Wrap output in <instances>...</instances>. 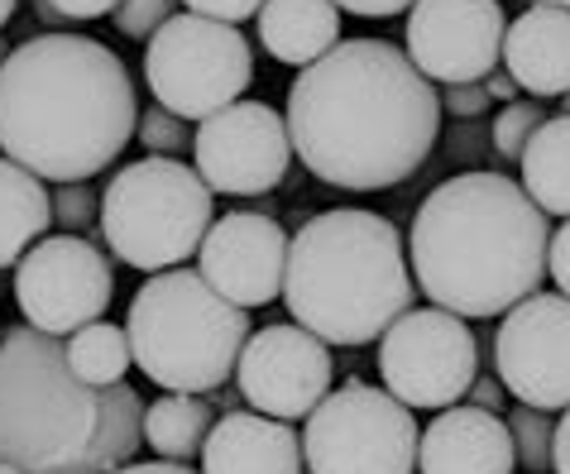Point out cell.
Returning <instances> with one entry per match:
<instances>
[{"label": "cell", "mask_w": 570, "mask_h": 474, "mask_svg": "<svg viewBox=\"0 0 570 474\" xmlns=\"http://www.w3.org/2000/svg\"><path fill=\"white\" fill-rule=\"evenodd\" d=\"M331 378H336L331 345L297 322H274L255 330L240 350V365H235L240 398L278 422L312 417L316 403L331 393Z\"/></svg>", "instance_id": "obj_14"}, {"label": "cell", "mask_w": 570, "mask_h": 474, "mask_svg": "<svg viewBox=\"0 0 570 474\" xmlns=\"http://www.w3.org/2000/svg\"><path fill=\"white\" fill-rule=\"evenodd\" d=\"M6 58H10V43H6V39H0V62H6Z\"/></svg>", "instance_id": "obj_42"}, {"label": "cell", "mask_w": 570, "mask_h": 474, "mask_svg": "<svg viewBox=\"0 0 570 474\" xmlns=\"http://www.w3.org/2000/svg\"><path fill=\"white\" fill-rule=\"evenodd\" d=\"M125 336L149 384L164 393H216L255 330L245 307L220 297L197 268H164L130 297Z\"/></svg>", "instance_id": "obj_6"}, {"label": "cell", "mask_w": 570, "mask_h": 474, "mask_svg": "<svg viewBox=\"0 0 570 474\" xmlns=\"http://www.w3.org/2000/svg\"><path fill=\"white\" fill-rule=\"evenodd\" d=\"M187 10L212 14V20H226V24H240L249 14L264 10V0H187Z\"/></svg>", "instance_id": "obj_31"}, {"label": "cell", "mask_w": 570, "mask_h": 474, "mask_svg": "<svg viewBox=\"0 0 570 474\" xmlns=\"http://www.w3.org/2000/svg\"><path fill=\"white\" fill-rule=\"evenodd\" d=\"M14 6H20V0H0V29L10 24V14H14Z\"/></svg>", "instance_id": "obj_41"}, {"label": "cell", "mask_w": 570, "mask_h": 474, "mask_svg": "<svg viewBox=\"0 0 570 474\" xmlns=\"http://www.w3.org/2000/svg\"><path fill=\"white\" fill-rule=\"evenodd\" d=\"M53 220L68 235H82V230H91L101 220V197L91 192L87 182H58V192H53Z\"/></svg>", "instance_id": "obj_28"}, {"label": "cell", "mask_w": 570, "mask_h": 474, "mask_svg": "<svg viewBox=\"0 0 570 474\" xmlns=\"http://www.w3.org/2000/svg\"><path fill=\"white\" fill-rule=\"evenodd\" d=\"M379 374L399 403L441 413L461 403L480 378V336L446 307H407L379 336Z\"/></svg>", "instance_id": "obj_10"}, {"label": "cell", "mask_w": 570, "mask_h": 474, "mask_svg": "<svg viewBox=\"0 0 570 474\" xmlns=\"http://www.w3.org/2000/svg\"><path fill=\"white\" fill-rule=\"evenodd\" d=\"M518 446L499 413L474 403L441 407L417 441V474H513Z\"/></svg>", "instance_id": "obj_17"}, {"label": "cell", "mask_w": 570, "mask_h": 474, "mask_svg": "<svg viewBox=\"0 0 570 474\" xmlns=\"http://www.w3.org/2000/svg\"><path fill=\"white\" fill-rule=\"evenodd\" d=\"M49 6H53L68 24H77V20H101V14H116L120 0H49Z\"/></svg>", "instance_id": "obj_33"}, {"label": "cell", "mask_w": 570, "mask_h": 474, "mask_svg": "<svg viewBox=\"0 0 570 474\" xmlns=\"http://www.w3.org/2000/svg\"><path fill=\"white\" fill-rule=\"evenodd\" d=\"M303 436L293 432V422L264 413L216 417L202 446V474H303Z\"/></svg>", "instance_id": "obj_19"}, {"label": "cell", "mask_w": 570, "mask_h": 474, "mask_svg": "<svg viewBox=\"0 0 570 474\" xmlns=\"http://www.w3.org/2000/svg\"><path fill=\"white\" fill-rule=\"evenodd\" d=\"M465 398L474 403V407H484V413H503V403H509V388H503V378H494V374H480L470 384V393Z\"/></svg>", "instance_id": "obj_34"}, {"label": "cell", "mask_w": 570, "mask_h": 474, "mask_svg": "<svg viewBox=\"0 0 570 474\" xmlns=\"http://www.w3.org/2000/svg\"><path fill=\"white\" fill-rule=\"evenodd\" d=\"M509 432H513V446H518V465L532 470V474H551V436H557L551 413L518 403L509 413Z\"/></svg>", "instance_id": "obj_25"}, {"label": "cell", "mask_w": 570, "mask_h": 474, "mask_svg": "<svg viewBox=\"0 0 570 474\" xmlns=\"http://www.w3.org/2000/svg\"><path fill=\"white\" fill-rule=\"evenodd\" d=\"M336 6L351 10V14H364V20H389V14L413 10L417 0H336Z\"/></svg>", "instance_id": "obj_35"}, {"label": "cell", "mask_w": 570, "mask_h": 474, "mask_svg": "<svg viewBox=\"0 0 570 474\" xmlns=\"http://www.w3.org/2000/svg\"><path fill=\"white\" fill-rule=\"evenodd\" d=\"M139 130L135 82L101 39L49 29L0 62V149L43 182H91Z\"/></svg>", "instance_id": "obj_2"}, {"label": "cell", "mask_w": 570, "mask_h": 474, "mask_svg": "<svg viewBox=\"0 0 570 474\" xmlns=\"http://www.w3.org/2000/svg\"><path fill=\"white\" fill-rule=\"evenodd\" d=\"M547 278H557V288L570 297V220H561V230L551 235V249H547Z\"/></svg>", "instance_id": "obj_32"}, {"label": "cell", "mask_w": 570, "mask_h": 474, "mask_svg": "<svg viewBox=\"0 0 570 474\" xmlns=\"http://www.w3.org/2000/svg\"><path fill=\"white\" fill-rule=\"evenodd\" d=\"M551 474H570V407L557 422V436H551Z\"/></svg>", "instance_id": "obj_36"}, {"label": "cell", "mask_w": 570, "mask_h": 474, "mask_svg": "<svg viewBox=\"0 0 570 474\" xmlns=\"http://www.w3.org/2000/svg\"><path fill=\"white\" fill-rule=\"evenodd\" d=\"M173 14H178V0H120V10L110 20L125 39H154Z\"/></svg>", "instance_id": "obj_29"}, {"label": "cell", "mask_w": 570, "mask_h": 474, "mask_svg": "<svg viewBox=\"0 0 570 474\" xmlns=\"http://www.w3.org/2000/svg\"><path fill=\"white\" fill-rule=\"evenodd\" d=\"M62 350H68V365L87 388H116V384H125V374L135 365L130 336H125V326H116V322H91L82 330H72Z\"/></svg>", "instance_id": "obj_24"}, {"label": "cell", "mask_w": 570, "mask_h": 474, "mask_svg": "<svg viewBox=\"0 0 570 474\" xmlns=\"http://www.w3.org/2000/svg\"><path fill=\"white\" fill-rule=\"evenodd\" d=\"M39 20H43V24H68V20H62V14L49 6V0H39Z\"/></svg>", "instance_id": "obj_40"}, {"label": "cell", "mask_w": 570, "mask_h": 474, "mask_svg": "<svg viewBox=\"0 0 570 474\" xmlns=\"http://www.w3.org/2000/svg\"><path fill=\"white\" fill-rule=\"evenodd\" d=\"M110 297H116V274H110L106 249L87 235H43L14 264V303L24 312V326L43 330V336L62 340L101 322Z\"/></svg>", "instance_id": "obj_11"}, {"label": "cell", "mask_w": 570, "mask_h": 474, "mask_svg": "<svg viewBox=\"0 0 570 474\" xmlns=\"http://www.w3.org/2000/svg\"><path fill=\"white\" fill-rule=\"evenodd\" d=\"M547 249V211L522 182L484 168L455 172L432 187L407 235L413 278L432 307L480 322L513 312L522 297L542 288Z\"/></svg>", "instance_id": "obj_3"}, {"label": "cell", "mask_w": 570, "mask_h": 474, "mask_svg": "<svg viewBox=\"0 0 570 474\" xmlns=\"http://www.w3.org/2000/svg\"><path fill=\"white\" fill-rule=\"evenodd\" d=\"M441 110H451V116H465V120L484 116V110H489V91H484V82L446 87V97H441Z\"/></svg>", "instance_id": "obj_30"}, {"label": "cell", "mask_w": 570, "mask_h": 474, "mask_svg": "<svg viewBox=\"0 0 570 474\" xmlns=\"http://www.w3.org/2000/svg\"><path fill=\"white\" fill-rule=\"evenodd\" d=\"M484 91H489V101H503V106L518 101V82H513V77L503 72V68H494V72L484 77Z\"/></svg>", "instance_id": "obj_37"}, {"label": "cell", "mask_w": 570, "mask_h": 474, "mask_svg": "<svg viewBox=\"0 0 570 474\" xmlns=\"http://www.w3.org/2000/svg\"><path fill=\"white\" fill-rule=\"evenodd\" d=\"M494 369L509 398L566 413L570 407V297L532 293L503 312L494 336Z\"/></svg>", "instance_id": "obj_13"}, {"label": "cell", "mask_w": 570, "mask_h": 474, "mask_svg": "<svg viewBox=\"0 0 570 474\" xmlns=\"http://www.w3.org/2000/svg\"><path fill=\"white\" fill-rule=\"evenodd\" d=\"M212 187L183 158L145 154L110 172L101 192V240L139 274L183 268L212 230Z\"/></svg>", "instance_id": "obj_7"}, {"label": "cell", "mask_w": 570, "mask_h": 474, "mask_svg": "<svg viewBox=\"0 0 570 474\" xmlns=\"http://www.w3.org/2000/svg\"><path fill=\"white\" fill-rule=\"evenodd\" d=\"M542 120H547L542 101H509L503 106V116L494 120V149L503 158H522V149H528V139H532V130Z\"/></svg>", "instance_id": "obj_26"}, {"label": "cell", "mask_w": 570, "mask_h": 474, "mask_svg": "<svg viewBox=\"0 0 570 474\" xmlns=\"http://www.w3.org/2000/svg\"><path fill=\"white\" fill-rule=\"evenodd\" d=\"M212 403H202L197 393H164V398H154L145 407V441L158 461H193L202 455L212 436Z\"/></svg>", "instance_id": "obj_23"}, {"label": "cell", "mask_w": 570, "mask_h": 474, "mask_svg": "<svg viewBox=\"0 0 570 474\" xmlns=\"http://www.w3.org/2000/svg\"><path fill=\"white\" fill-rule=\"evenodd\" d=\"M259 43L274 62L312 68L341 43V6L336 0H264Z\"/></svg>", "instance_id": "obj_20"}, {"label": "cell", "mask_w": 570, "mask_h": 474, "mask_svg": "<svg viewBox=\"0 0 570 474\" xmlns=\"http://www.w3.org/2000/svg\"><path fill=\"white\" fill-rule=\"evenodd\" d=\"M116 474H197V470H187L183 461H149V465H120Z\"/></svg>", "instance_id": "obj_38"}, {"label": "cell", "mask_w": 570, "mask_h": 474, "mask_svg": "<svg viewBox=\"0 0 570 474\" xmlns=\"http://www.w3.org/2000/svg\"><path fill=\"white\" fill-rule=\"evenodd\" d=\"M522 187L547 216L570 220V116L542 120L522 149Z\"/></svg>", "instance_id": "obj_22"}, {"label": "cell", "mask_w": 570, "mask_h": 474, "mask_svg": "<svg viewBox=\"0 0 570 474\" xmlns=\"http://www.w3.org/2000/svg\"><path fill=\"white\" fill-rule=\"evenodd\" d=\"M197 172L212 192L226 197H264L283 187L293 168V135L288 120L268 101H235L197 125L193 135Z\"/></svg>", "instance_id": "obj_12"}, {"label": "cell", "mask_w": 570, "mask_h": 474, "mask_svg": "<svg viewBox=\"0 0 570 474\" xmlns=\"http://www.w3.org/2000/svg\"><path fill=\"white\" fill-rule=\"evenodd\" d=\"M407 58L441 87L484 82L503 62L509 14L499 0H417L407 10Z\"/></svg>", "instance_id": "obj_15"}, {"label": "cell", "mask_w": 570, "mask_h": 474, "mask_svg": "<svg viewBox=\"0 0 570 474\" xmlns=\"http://www.w3.org/2000/svg\"><path fill=\"white\" fill-rule=\"evenodd\" d=\"M145 82L164 110L202 125L216 110L245 101V87L255 82V53L235 24L187 10L149 39Z\"/></svg>", "instance_id": "obj_8"}, {"label": "cell", "mask_w": 570, "mask_h": 474, "mask_svg": "<svg viewBox=\"0 0 570 474\" xmlns=\"http://www.w3.org/2000/svg\"><path fill=\"white\" fill-rule=\"evenodd\" d=\"M557 6H566V10H570V0H557Z\"/></svg>", "instance_id": "obj_45"}, {"label": "cell", "mask_w": 570, "mask_h": 474, "mask_svg": "<svg viewBox=\"0 0 570 474\" xmlns=\"http://www.w3.org/2000/svg\"><path fill=\"white\" fill-rule=\"evenodd\" d=\"M503 72L532 101L570 91V10L557 0H532L503 34Z\"/></svg>", "instance_id": "obj_18"}, {"label": "cell", "mask_w": 570, "mask_h": 474, "mask_svg": "<svg viewBox=\"0 0 570 474\" xmlns=\"http://www.w3.org/2000/svg\"><path fill=\"white\" fill-rule=\"evenodd\" d=\"M293 154L312 178L345 192L399 187L441 135V97L407 49L389 39H341L288 87Z\"/></svg>", "instance_id": "obj_1"}, {"label": "cell", "mask_w": 570, "mask_h": 474, "mask_svg": "<svg viewBox=\"0 0 570 474\" xmlns=\"http://www.w3.org/2000/svg\"><path fill=\"white\" fill-rule=\"evenodd\" d=\"M0 474H24V470H14V465H0Z\"/></svg>", "instance_id": "obj_43"}, {"label": "cell", "mask_w": 570, "mask_h": 474, "mask_svg": "<svg viewBox=\"0 0 570 474\" xmlns=\"http://www.w3.org/2000/svg\"><path fill=\"white\" fill-rule=\"evenodd\" d=\"M106 388L72 374L58 336L20 326L0 340V465L24 474H116L101 455Z\"/></svg>", "instance_id": "obj_5"}, {"label": "cell", "mask_w": 570, "mask_h": 474, "mask_svg": "<svg viewBox=\"0 0 570 474\" xmlns=\"http://www.w3.org/2000/svg\"><path fill=\"white\" fill-rule=\"evenodd\" d=\"M417 417L364 378L331 388L307 417V474H417Z\"/></svg>", "instance_id": "obj_9"}, {"label": "cell", "mask_w": 570, "mask_h": 474, "mask_svg": "<svg viewBox=\"0 0 570 474\" xmlns=\"http://www.w3.org/2000/svg\"><path fill=\"white\" fill-rule=\"evenodd\" d=\"M139 145H145V154H164V158H178L187 149V120L173 116V110L164 106H149L145 116H139Z\"/></svg>", "instance_id": "obj_27"}, {"label": "cell", "mask_w": 570, "mask_h": 474, "mask_svg": "<svg viewBox=\"0 0 570 474\" xmlns=\"http://www.w3.org/2000/svg\"><path fill=\"white\" fill-rule=\"evenodd\" d=\"M53 226V192L24 164L0 158V268L20 264Z\"/></svg>", "instance_id": "obj_21"}, {"label": "cell", "mask_w": 570, "mask_h": 474, "mask_svg": "<svg viewBox=\"0 0 570 474\" xmlns=\"http://www.w3.org/2000/svg\"><path fill=\"white\" fill-rule=\"evenodd\" d=\"M561 101H566V116H570V91H566V97H561Z\"/></svg>", "instance_id": "obj_44"}, {"label": "cell", "mask_w": 570, "mask_h": 474, "mask_svg": "<svg viewBox=\"0 0 570 474\" xmlns=\"http://www.w3.org/2000/svg\"><path fill=\"white\" fill-rule=\"evenodd\" d=\"M235 403H240V393H212V407H216L220 417H226V413H235Z\"/></svg>", "instance_id": "obj_39"}, {"label": "cell", "mask_w": 570, "mask_h": 474, "mask_svg": "<svg viewBox=\"0 0 570 474\" xmlns=\"http://www.w3.org/2000/svg\"><path fill=\"white\" fill-rule=\"evenodd\" d=\"M0 340H6V336H0Z\"/></svg>", "instance_id": "obj_46"}, {"label": "cell", "mask_w": 570, "mask_h": 474, "mask_svg": "<svg viewBox=\"0 0 570 474\" xmlns=\"http://www.w3.org/2000/svg\"><path fill=\"white\" fill-rule=\"evenodd\" d=\"M413 268L389 216L345 207L312 216L288 245L283 303L326 345H370L413 307Z\"/></svg>", "instance_id": "obj_4"}, {"label": "cell", "mask_w": 570, "mask_h": 474, "mask_svg": "<svg viewBox=\"0 0 570 474\" xmlns=\"http://www.w3.org/2000/svg\"><path fill=\"white\" fill-rule=\"evenodd\" d=\"M293 235L264 211H226L212 220L207 240L197 249V274L235 307H268L288 278Z\"/></svg>", "instance_id": "obj_16"}]
</instances>
